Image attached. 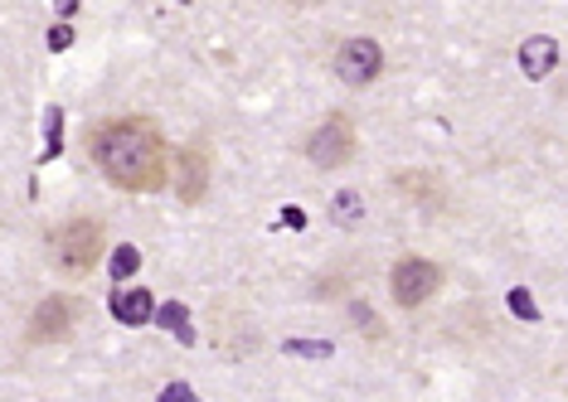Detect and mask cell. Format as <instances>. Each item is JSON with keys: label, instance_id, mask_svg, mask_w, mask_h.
<instances>
[{"label": "cell", "instance_id": "obj_13", "mask_svg": "<svg viewBox=\"0 0 568 402\" xmlns=\"http://www.w3.org/2000/svg\"><path fill=\"white\" fill-rule=\"evenodd\" d=\"M510 310H515L520 320H539V306H535V296H529L525 287H515V291H510Z\"/></svg>", "mask_w": 568, "mask_h": 402}, {"label": "cell", "instance_id": "obj_18", "mask_svg": "<svg viewBox=\"0 0 568 402\" xmlns=\"http://www.w3.org/2000/svg\"><path fill=\"white\" fill-rule=\"evenodd\" d=\"M282 224H287V228H306V214L302 209H282Z\"/></svg>", "mask_w": 568, "mask_h": 402}, {"label": "cell", "instance_id": "obj_2", "mask_svg": "<svg viewBox=\"0 0 568 402\" xmlns=\"http://www.w3.org/2000/svg\"><path fill=\"white\" fill-rule=\"evenodd\" d=\"M102 248H108V228L93 214H73L49 233V262L59 271H69V277H88L98 267Z\"/></svg>", "mask_w": 568, "mask_h": 402}, {"label": "cell", "instance_id": "obj_14", "mask_svg": "<svg viewBox=\"0 0 568 402\" xmlns=\"http://www.w3.org/2000/svg\"><path fill=\"white\" fill-rule=\"evenodd\" d=\"M156 402H200V398H195V388L190 383H165Z\"/></svg>", "mask_w": 568, "mask_h": 402}, {"label": "cell", "instance_id": "obj_17", "mask_svg": "<svg viewBox=\"0 0 568 402\" xmlns=\"http://www.w3.org/2000/svg\"><path fill=\"white\" fill-rule=\"evenodd\" d=\"M59 155V107H49V161Z\"/></svg>", "mask_w": 568, "mask_h": 402}, {"label": "cell", "instance_id": "obj_15", "mask_svg": "<svg viewBox=\"0 0 568 402\" xmlns=\"http://www.w3.org/2000/svg\"><path fill=\"white\" fill-rule=\"evenodd\" d=\"M287 354H312V359H326V354H331V344H326V340H312V344L287 340Z\"/></svg>", "mask_w": 568, "mask_h": 402}, {"label": "cell", "instance_id": "obj_8", "mask_svg": "<svg viewBox=\"0 0 568 402\" xmlns=\"http://www.w3.org/2000/svg\"><path fill=\"white\" fill-rule=\"evenodd\" d=\"M554 63H559V39L529 34L525 44H520V69H525V78H549Z\"/></svg>", "mask_w": 568, "mask_h": 402}, {"label": "cell", "instance_id": "obj_10", "mask_svg": "<svg viewBox=\"0 0 568 402\" xmlns=\"http://www.w3.org/2000/svg\"><path fill=\"white\" fill-rule=\"evenodd\" d=\"M156 326L171 330L180 344H190V340H195V330H190V310L180 306V301H165V306L156 310Z\"/></svg>", "mask_w": 568, "mask_h": 402}, {"label": "cell", "instance_id": "obj_3", "mask_svg": "<svg viewBox=\"0 0 568 402\" xmlns=\"http://www.w3.org/2000/svg\"><path fill=\"white\" fill-rule=\"evenodd\" d=\"M306 155H312V165H321V171L345 165L355 155V122L351 116H341V112H331L326 122L306 136Z\"/></svg>", "mask_w": 568, "mask_h": 402}, {"label": "cell", "instance_id": "obj_9", "mask_svg": "<svg viewBox=\"0 0 568 402\" xmlns=\"http://www.w3.org/2000/svg\"><path fill=\"white\" fill-rule=\"evenodd\" d=\"M156 301H151V291H141V287H132V291H112V316L122 320V326H146V320H156Z\"/></svg>", "mask_w": 568, "mask_h": 402}, {"label": "cell", "instance_id": "obj_16", "mask_svg": "<svg viewBox=\"0 0 568 402\" xmlns=\"http://www.w3.org/2000/svg\"><path fill=\"white\" fill-rule=\"evenodd\" d=\"M69 44H73V30H69V24H54V30H49V49H54V54H63Z\"/></svg>", "mask_w": 568, "mask_h": 402}, {"label": "cell", "instance_id": "obj_5", "mask_svg": "<svg viewBox=\"0 0 568 402\" xmlns=\"http://www.w3.org/2000/svg\"><path fill=\"white\" fill-rule=\"evenodd\" d=\"M79 326V301L73 296H44L40 306H34L30 326H24V340L30 344H63Z\"/></svg>", "mask_w": 568, "mask_h": 402}, {"label": "cell", "instance_id": "obj_12", "mask_svg": "<svg viewBox=\"0 0 568 402\" xmlns=\"http://www.w3.org/2000/svg\"><path fill=\"white\" fill-rule=\"evenodd\" d=\"M331 218H335V224H355V218H359V194H335Z\"/></svg>", "mask_w": 568, "mask_h": 402}, {"label": "cell", "instance_id": "obj_6", "mask_svg": "<svg viewBox=\"0 0 568 402\" xmlns=\"http://www.w3.org/2000/svg\"><path fill=\"white\" fill-rule=\"evenodd\" d=\"M379 73H384V49L374 44V39L355 34V39H345V44L335 49V78H341V83L369 87Z\"/></svg>", "mask_w": 568, "mask_h": 402}, {"label": "cell", "instance_id": "obj_1", "mask_svg": "<svg viewBox=\"0 0 568 402\" xmlns=\"http://www.w3.org/2000/svg\"><path fill=\"white\" fill-rule=\"evenodd\" d=\"M98 175L126 194H156L171 179V151L151 116H108L88 132Z\"/></svg>", "mask_w": 568, "mask_h": 402}, {"label": "cell", "instance_id": "obj_11", "mask_svg": "<svg viewBox=\"0 0 568 402\" xmlns=\"http://www.w3.org/2000/svg\"><path fill=\"white\" fill-rule=\"evenodd\" d=\"M136 267H141V252L132 248V243H122V248H112V277H118V281H126Z\"/></svg>", "mask_w": 568, "mask_h": 402}, {"label": "cell", "instance_id": "obj_7", "mask_svg": "<svg viewBox=\"0 0 568 402\" xmlns=\"http://www.w3.org/2000/svg\"><path fill=\"white\" fill-rule=\"evenodd\" d=\"M204 189H210V151H204V146H185V151H180V199L200 204Z\"/></svg>", "mask_w": 568, "mask_h": 402}, {"label": "cell", "instance_id": "obj_4", "mask_svg": "<svg viewBox=\"0 0 568 402\" xmlns=\"http://www.w3.org/2000/svg\"><path fill=\"white\" fill-rule=\"evenodd\" d=\"M437 287H443V267L428 262V257H404V262H394V271H389V291L398 306L433 301Z\"/></svg>", "mask_w": 568, "mask_h": 402}]
</instances>
